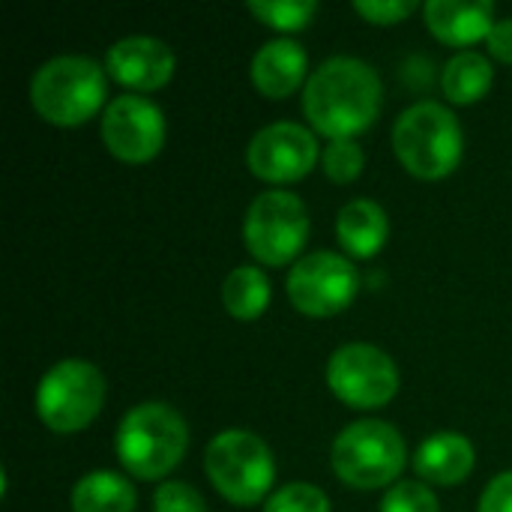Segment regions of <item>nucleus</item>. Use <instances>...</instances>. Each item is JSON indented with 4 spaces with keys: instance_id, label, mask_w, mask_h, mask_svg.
I'll list each match as a JSON object with an SVG mask.
<instances>
[{
    "instance_id": "6e6552de",
    "label": "nucleus",
    "mask_w": 512,
    "mask_h": 512,
    "mask_svg": "<svg viewBox=\"0 0 512 512\" xmlns=\"http://www.w3.org/2000/svg\"><path fill=\"white\" fill-rule=\"evenodd\" d=\"M309 237L306 204L285 189L261 192L243 219V240L255 261L267 267H285L300 255Z\"/></svg>"
},
{
    "instance_id": "ddd939ff",
    "label": "nucleus",
    "mask_w": 512,
    "mask_h": 512,
    "mask_svg": "<svg viewBox=\"0 0 512 512\" xmlns=\"http://www.w3.org/2000/svg\"><path fill=\"white\" fill-rule=\"evenodd\" d=\"M105 69L123 87L150 93L171 81L174 51L156 36H126L114 42L105 54Z\"/></svg>"
},
{
    "instance_id": "f03ea898",
    "label": "nucleus",
    "mask_w": 512,
    "mask_h": 512,
    "mask_svg": "<svg viewBox=\"0 0 512 512\" xmlns=\"http://www.w3.org/2000/svg\"><path fill=\"white\" fill-rule=\"evenodd\" d=\"M189 447L186 420L165 402H144L126 411L117 426L114 450L135 480L168 477Z\"/></svg>"
},
{
    "instance_id": "dca6fc26",
    "label": "nucleus",
    "mask_w": 512,
    "mask_h": 512,
    "mask_svg": "<svg viewBox=\"0 0 512 512\" xmlns=\"http://www.w3.org/2000/svg\"><path fill=\"white\" fill-rule=\"evenodd\" d=\"M474 444L459 432H438L420 444L414 453V468L423 480L435 486L465 483L474 471Z\"/></svg>"
},
{
    "instance_id": "f257e3e1",
    "label": "nucleus",
    "mask_w": 512,
    "mask_h": 512,
    "mask_svg": "<svg viewBox=\"0 0 512 512\" xmlns=\"http://www.w3.org/2000/svg\"><path fill=\"white\" fill-rule=\"evenodd\" d=\"M381 78L360 57L324 60L303 87V114L315 132L336 138H354L366 132L381 111Z\"/></svg>"
},
{
    "instance_id": "423d86ee",
    "label": "nucleus",
    "mask_w": 512,
    "mask_h": 512,
    "mask_svg": "<svg viewBox=\"0 0 512 512\" xmlns=\"http://www.w3.org/2000/svg\"><path fill=\"white\" fill-rule=\"evenodd\" d=\"M408 462L405 441L384 420H357L333 441V471L351 489H384Z\"/></svg>"
},
{
    "instance_id": "9d476101",
    "label": "nucleus",
    "mask_w": 512,
    "mask_h": 512,
    "mask_svg": "<svg viewBox=\"0 0 512 512\" xmlns=\"http://www.w3.org/2000/svg\"><path fill=\"white\" fill-rule=\"evenodd\" d=\"M357 267L336 252H312L288 273V297L297 312L309 318H330L348 309L357 297Z\"/></svg>"
},
{
    "instance_id": "393cba45",
    "label": "nucleus",
    "mask_w": 512,
    "mask_h": 512,
    "mask_svg": "<svg viewBox=\"0 0 512 512\" xmlns=\"http://www.w3.org/2000/svg\"><path fill=\"white\" fill-rule=\"evenodd\" d=\"M153 512H207V504L198 489L168 480L153 495Z\"/></svg>"
},
{
    "instance_id": "9b49d317",
    "label": "nucleus",
    "mask_w": 512,
    "mask_h": 512,
    "mask_svg": "<svg viewBox=\"0 0 512 512\" xmlns=\"http://www.w3.org/2000/svg\"><path fill=\"white\" fill-rule=\"evenodd\" d=\"M102 141L120 162H150L165 144V114L147 96H117L102 114Z\"/></svg>"
},
{
    "instance_id": "4468645a",
    "label": "nucleus",
    "mask_w": 512,
    "mask_h": 512,
    "mask_svg": "<svg viewBox=\"0 0 512 512\" xmlns=\"http://www.w3.org/2000/svg\"><path fill=\"white\" fill-rule=\"evenodd\" d=\"M306 66H309L306 48L300 42L288 39V36H279V39L264 42L255 51V57H252V81L264 96L285 99L303 84Z\"/></svg>"
},
{
    "instance_id": "6ab92c4d",
    "label": "nucleus",
    "mask_w": 512,
    "mask_h": 512,
    "mask_svg": "<svg viewBox=\"0 0 512 512\" xmlns=\"http://www.w3.org/2000/svg\"><path fill=\"white\" fill-rule=\"evenodd\" d=\"M492 63L486 54L480 51H456L444 72H441V87L447 93L450 102L456 105H471L477 99H483L492 87Z\"/></svg>"
},
{
    "instance_id": "1a4fd4ad",
    "label": "nucleus",
    "mask_w": 512,
    "mask_h": 512,
    "mask_svg": "<svg viewBox=\"0 0 512 512\" xmlns=\"http://www.w3.org/2000/svg\"><path fill=\"white\" fill-rule=\"evenodd\" d=\"M327 387L351 408L372 411L387 405L399 390V369L390 354L375 345H342L327 363Z\"/></svg>"
},
{
    "instance_id": "5701e85b",
    "label": "nucleus",
    "mask_w": 512,
    "mask_h": 512,
    "mask_svg": "<svg viewBox=\"0 0 512 512\" xmlns=\"http://www.w3.org/2000/svg\"><path fill=\"white\" fill-rule=\"evenodd\" d=\"M264 512H330V498L318 486L288 483L264 504Z\"/></svg>"
},
{
    "instance_id": "a211bd4d",
    "label": "nucleus",
    "mask_w": 512,
    "mask_h": 512,
    "mask_svg": "<svg viewBox=\"0 0 512 512\" xmlns=\"http://www.w3.org/2000/svg\"><path fill=\"white\" fill-rule=\"evenodd\" d=\"M135 504V486L114 471L84 474L72 489V512H132Z\"/></svg>"
},
{
    "instance_id": "0eeeda50",
    "label": "nucleus",
    "mask_w": 512,
    "mask_h": 512,
    "mask_svg": "<svg viewBox=\"0 0 512 512\" xmlns=\"http://www.w3.org/2000/svg\"><path fill=\"white\" fill-rule=\"evenodd\" d=\"M105 402V378L87 360H60L36 387V414L57 435L87 429Z\"/></svg>"
},
{
    "instance_id": "b1692460",
    "label": "nucleus",
    "mask_w": 512,
    "mask_h": 512,
    "mask_svg": "<svg viewBox=\"0 0 512 512\" xmlns=\"http://www.w3.org/2000/svg\"><path fill=\"white\" fill-rule=\"evenodd\" d=\"M381 512H438V498L423 483H396L384 495Z\"/></svg>"
},
{
    "instance_id": "bb28decb",
    "label": "nucleus",
    "mask_w": 512,
    "mask_h": 512,
    "mask_svg": "<svg viewBox=\"0 0 512 512\" xmlns=\"http://www.w3.org/2000/svg\"><path fill=\"white\" fill-rule=\"evenodd\" d=\"M477 512H512V471L498 474V477L486 486Z\"/></svg>"
},
{
    "instance_id": "39448f33",
    "label": "nucleus",
    "mask_w": 512,
    "mask_h": 512,
    "mask_svg": "<svg viewBox=\"0 0 512 512\" xmlns=\"http://www.w3.org/2000/svg\"><path fill=\"white\" fill-rule=\"evenodd\" d=\"M204 471L213 489L237 507H255L264 501L276 480L270 447L246 429L219 432L204 450Z\"/></svg>"
},
{
    "instance_id": "20e7f679",
    "label": "nucleus",
    "mask_w": 512,
    "mask_h": 512,
    "mask_svg": "<svg viewBox=\"0 0 512 512\" xmlns=\"http://www.w3.org/2000/svg\"><path fill=\"white\" fill-rule=\"evenodd\" d=\"M108 81L96 60L60 54L42 63L30 81V102L54 126H81L105 102Z\"/></svg>"
},
{
    "instance_id": "412c9836",
    "label": "nucleus",
    "mask_w": 512,
    "mask_h": 512,
    "mask_svg": "<svg viewBox=\"0 0 512 512\" xmlns=\"http://www.w3.org/2000/svg\"><path fill=\"white\" fill-rule=\"evenodd\" d=\"M249 12L258 21H264L282 33H297L318 12V3L315 0H252Z\"/></svg>"
},
{
    "instance_id": "aec40b11",
    "label": "nucleus",
    "mask_w": 512,
    "mask_h": 512,
    "mask_svg": "<svg viewBox=\"0 0 512 512\" xmlns=\"http://www.w3.org/2000/svg\"><path fill=\"white\" fill-rule=\"evenodd\" d=\"M222 303L231 318L237 321H255L270 306V279L261 267L243 264L234 267L222 282Z\"/></svg>"
},
{
    "instance_id": "a878e982",
    "label": "nucleus",
    "mask_w": 512,
    "mask_h": 512,
    "mask_svg": "<svg viewBox=\"0 0 512 512\" xmlns=\"http://www.w3.org/2000/svg\"><path fill=\"white\" fill-rule=\"evenodd\" d=\"M354 9L372 24H396L408 18L417 9V3L414 0H357Z\"/></svg>"
},
{
    "instance_id": "2eb2a0df",
    "label": "nucleus",
    "mask_w": 512,
    "mask_h": 512,
    "mask_svg": "<svg viewBox=\"0 0 512 512\" xmlns=\"http://www.w3.org/2000/svg\"><path fill=\"white\" fill-rule=\"evenodd\" d=\"M423 18L429 33L447 45H474L495 27V3H459V0H429L423 3Z\"/></svg>"
},
{
    "instance_id": "4be33fe9",
    "label": "nucleus",
    "mask_w": 512,
    "mask_h": 512,
    "mask_svg": "<svg viewBox=\"0 0 512 512\" xmlns=\"http://www.w3.org/2000/svg\"><path fill=\"white\" fill-rule=\"evenodd\" d=\"M363 150L354 138H336L327 144L324 150V174L333 180V183H351L360 177L363 171Z\"/></svg>"
},
{
    "instance_id": "f8f14e48",
    "label": "nucleus",
    "mask_w": 512,
    "mask_h": 512,
    "mask_svg": "<svg viewBox=\"0 0 512 512\" xmlns=\"http://www.w3.org/2000/svg\"><path fill=\"white\" fill-rule=\"evenodd\" d=\"M246 162L252 174L267 183H294L315 168L318 141L312 129L291 120H279L255 132L246 150Z\"/></svg>"
},
{
    "instance_id": "f3484780",
    "label": "nucleus",
    "mask_w": 512,
    "mask_h": 512,
    "mask_svg": "<svg viewBox=\"0 0 512 512\" xmlns=\"http://www.w3.org/2000/svg\"><path fill=\"white\" fill-rule=\"evenodd\" d=\"M390 234L387 213L378 201L354 198L336 216V237L351 258H375Z\"/></svg>"
},
{
    "instance_id": "cd10ccee",
    "label": "nucleus",
    "mask_w": 512,
    "mask_h": 512,
    "mask_svg": "<svg viewBox=\"0 0 512 512\" xmlns=\"http://www.w3.org/2000/svg\"><path fill=\"white\" fill-rule=\"evenodd\" d=\"M486 42H489L492 57H498L504 63H512V18L495 21V27L489 30Z\"/></svg>"
},
{
    "instance_id": "7ed1b4c3",
    "label": "nucleus",
    "mask_w": 512,
    "mask_h": 512,
    "mask_svg": "<svg viewBox=\"0 0 512 512\" xmlns=\"http://www.w3.org/2000/svg\"><path fill=\"white\" fill-rule=\"evenodd\" d=\"M393 150L408 174L420 180H441L459 168L465 135L447 105L426 99L399 114L393 126Z\"/></svg>"
}]
</instances>
